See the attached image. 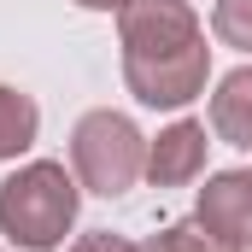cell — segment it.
Returning a JSON list of instances; mask_svg holds the SVG:
<instances>
[{
	"mask_svg": "<svg viewBox=\"0 0 252 252\" xmlns=\"http://www.w3.org/2000/svg\"><path fill=\"white\" fill-rule=\"evenodd\" d=\"M193 223L223 252H252V170H217V176H205Z\"/></svg>",
	"mask_w": 252,
	"mask_h": 252,
	"instance_id": "obj_4",
	"label": "cell"
},
{
	"mask_svg": "<svg viewBox=\"0 0 252 252\" xmlns=\"http://www.w3.org/2000/svg\"><path fill=\"white\" fill-rule=\"evenodd\" d=\"M35 135H41V106H35L24 88L0 82V158L30 153V147H35Z\"/></svg>",
	"mask_w": 252,
	"mask_h": 252,
	"instance_id": "obj_7",
	"label": "cell"
},
{
	"mask_svg": "<svg viewBox=\"0 0 252 252\" xmlns=\"http://www.w3.org/2000/svg\"><path fill=\"white\" fill-rule=\"evenodd\" d=\"M205 118H211V135H217V141L247 147V153H252V64L229 70V76L217 82V94H211Z\"/></svg>",
	"mask_w": 252,
	"mask_h": 252,
	"instance_id": "obj_6",
	"label": "cell"
},
{
	"mask_svg": "<svg viewBox=\"0 0 252 252\" xmlns=\"http://www.w3.org/2000/svg\"><path fill=\"white\" fill-rule=\"evenodd\" d=\"M211 35L235 53H252V0H217L211 6Z\"/></svg>",
	"mask_w": 252,
	"mask_h": 252,
	"instance_id": "obj_8",
	"label": "cell"
},
{
	"mask_svg": "<svg viewBox=\"0 0 252 252\" xmlns=\"http://www.w3.org/2000/svg\"><path fill=\"white\" fill-rule=\"evenodd\" d=\"M135 252H223V247H217V241H211V235H205V229L188 217V223H170V229L147 235Z\"/></svg>",
	"mask_w": 252,
	"mask_h": 252,
	"instance_id": "obj_9",
	"label": "cell"
},
{
	"mask_svg": "<svg viewBox=\"0 0 252 252\" xmlns=\"http://www.w3.org/2000/svg\"><path fill=\"white\" fill-rule=\"evenodd\" d=\"M76 6H82V12H124L129 0H76Z\"/></svg>",
	"mask_w": 252,
	"mask_h": 252,
	"instance_id": "obj_11",
	"label": "cell"
},
{
	"mask_svg": "<svg viewBox=\"0 0 252 252\" xmlns=\"http://www.w3.org/2000/svg\"><path fill=\"white\" fill-rule=\"evenodd\" d=\"M205 76H211V47L205 35L188 41V47H170V53H141V59H124V82L129 94L153 112H182L205 94Z\"/></svg>",
	"mask_w": 252,
	"mask_h": 252,
	"instance_id": "obj_3",
	"label": "cell"
},
{
	"mask_svg": "<svg viewBox=\"0 0 252 252\" xmlns=\"http://www.w3.org/2000/svg\"><path fill=\"white\" fill-rule=\"evenodd\" d=\"M82 182L59 158H30L0 182V235L24 252H59L76 229Z\"/></svg>",
	"mask_w": 252,
	"mask_h": 252,
	"instance_id": "obj_1",
	"label": "cell"
},
{
	"mask_svg": "<svg viewBox=\"0 0 252 252\" xmlns=\"http://www.w3.org/2000/svg\"><path fill=\"white\" fill-rule=\"evenodd\" d=\"M205 124H193V118H182V124L158 129L153 141H147V182L153 188H188L193 176L205 170Z\"/></svg>",
	"mask_w": 252,
	"mask_h": 252,
	"instance_id": "obj_5",
	"label": "cell"
},
{
	"mask_svg": "<svg viewBox=\"0 0 252 252\" xmlns=\"http://www.w3.org/2000/svg\"><path fill=\"white\" fill-rule=\"evenodd\" d=\"M64 252H135V241H124L118 229H88L82 241H70Z\"/></svg>",
	"mask_w": 252,
	"mask_h": 252,
	"instance_id": "obj_10",
	"label": "cell"
},
{
	"mask_svg": "<svg viewBox=\"0 0 252 252\" xmlns=\"http://www.w3.org/2000/svg\"><path fill=\"white\" fill-rule=\"evenodd\" d=\"M70 170L88 193L118 199L147 176V135L135 129V118L112 112V106L82 112L70 129Z\"/></svg>",
	"mask_w": 252,
	"mask_h": 252,
	"instance_id": "obj_2",
	"label": "cell"
}]
</instances>
